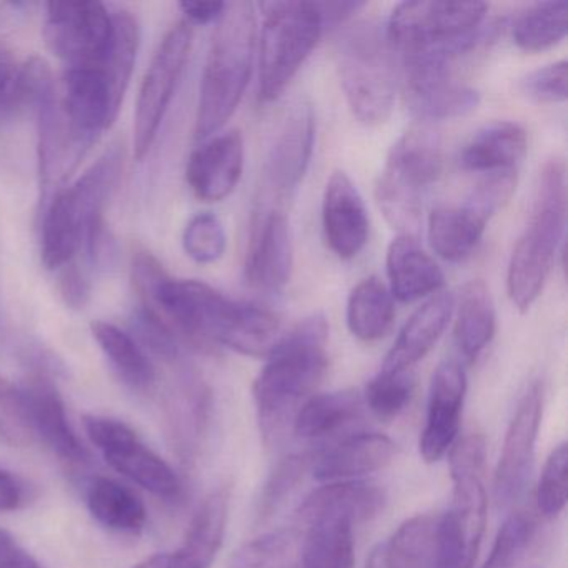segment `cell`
Returning a JSON list of instances; mask_svg holds the SVG:
<instances>
[{"mask_svg": "<svg viewBox=\"0 0 568 568\" xmlns=\"http://www.w3.org/2000/svg\"><path fill=\"white\" fill-rule=\"evenodd\" d=\"M448 455L454 490L450 508L438 520V545L450 557L475 565L487 524L485 438L480 434L467 435L455 442Z\"/></svg>", "mask_w": 568, "mask_h": 568, "instance_id": "9", "label": "cell"}, {"mask_svg": "<svg viewBox=\"0 0 568 568\" xmlns=\"http://www.w3.org/2000/svg\"><path fill=\"white\" fill-rule=\"evenodd\" d=\"M84 227L69 189L52 199L42 222V262L51 271H61L81 254Z\"/></svg>", "mask_w": 568, "mask_h": 568, "instance_id": "30", "label": "cell"}, {"mask_svg": "<svg viewBox=\"0 0 568 568\" xmlns=\"http://www.w3.org/2000/svg\"><path fill=\"white\" fill-rule=\"evenodd\" d=\"M294 267L291 227L278 205L261 204L252 221L245 278L257 291L275 294L291 281Z\"/></svg>", "mask_w": 568, "mask_h": 568, "instance_id": "15", "label": "cell"}, {"mask_svg": "<svg viewBox=\"0 0 568 568\" xmlns=\"http://www.w3.org/2000/svg\"><path fill=\"white\" fill-rule=\"evenodd\" d=\"M59 291L65 304L72 308H84L91 298V282L84 271H81L75 262L61 268V277H59Z\"/></svg>", "mask_w": 568, "mask_h": 568, "instance_id": "50", "label": "cell"}, {"mask_svg": "<svg viewBox=\"0 0 568 568\" xmlns=\"http://www.w3.org/2000/svg\"><path fill=\"white\" fill-rule=\"evenodd\" d=\"M567 222V174L560 159H551L538 175L527 227L508 262L507 291L511 304L527 312L544 291L554 267Z\"/></svg>", "mask_w": 568, "mask_h": 568, "instance_id": "4", "label": "cell"}, {"mask_svg": "<svg viewBox=\"0 0 568 568\" xmlns=\"http://www.w3.org/2000/svg\"><path fill=\"white\" fill-rule=\"evenodd\" d=\"M302 538L291 528L268 531L242 545L232 555L231 568H295L301 561Z\"/></svg>", "mask_w": 568, "mask_h": 568, "instance_id": "39", "label": "cell"}, {"mask_svg": "<svg viewBox=\"0 0 568 568\" xmlns=\"http://www.w3.org/2000/svg\"><path fill=\"white\" fill-rule=\"evenodd\" d=\"M44 38L68 68L104 69L114 39L112 12L99 2H51Z\"/></svg>", "mask_w": 568, "mask_h": 568, "instance_id": "10", "label": "cell"}, {"mask_svg": "<svg viewBox=\"0 0 568 568\" xmlns=\"http://www.w3.org/2000/svg\"><path fill=\"white\" fill-rule=\"evenodd\" d=\"M394 52L387 34L374 22H358L338 39L342 89L352 114L362 124H384L394 111Z\"/></svg>", "mask_w": 568, "mask_h": 568, "instance_id": "5", "label": "cell"}, {"mask_svg": "<svg viewBox=\"0 0 568 568\" xmlns=\"http://www.w3.org/2000/svg\"><path fill=\"white\" fill-rule=\"evenodd\" d=\"M568 31V2H541L515 21L514 41L521 51L541 52L564 41Z\"/></svg>", "mask_w": 568, "mask_h": 568, "instance_id": "37", "label": "cell"}, {"mask_svg": "<svg viewBox=\"0 0 568 568\" xmlns=\"http://www.w3.org/2000/svg\"><path fill=\"white\" fill-rule=\"evenodd\" d=\"M327 342V321L312 315L282 334L267 355L252 387L265 444L277 442L302 405L314 397L328 367Z\"/></svg>", "mask_w": 568, "mask_h": 568, "instance_id": "2", "label": "cell"}, {"mask_svg": "<svg viewBox=\"0 0 568 568\" xmlns=\"http://www.w3.org/2000/svg\"><path fill=\"white\" fill-rule=\"evenodd\" d=\"M365 568H385L384 561H382L381 548L374 547V550L368 555L367 564H365Z\"/></svg>", "mask_w": 568, "mask_h": 568, "instance_id": "54", "label": "cell"}, {"mask_svg": "<svg viewBox=\"0 0 568 568\" xmlns=\"http://www.w3.org/2000/svg\"><path fill=\"white\" fill-rule=\"evenodd\" d=\"M244 139L239 131L215 135L192 152L187 164L189 187L204 202L227 199L244 172Z\"/></svg>", "mask_w": 568, "mask_h": 568, "instance_id": "21", "label": "cell"}, {"mask_svg": "<svg viewBox=\"0 0 568 568\" xmlns=\"http://www.w3.org/2000/svg\"><path fill=\"white\" fill-rule=\"evenodd\" d=\"M487 11L484 2H404L392 12L385 34L402 55L440 51L457 59L484 41Z\"/></svg>", "mask_w": 568, "mask_h": 568, "instance_id": "7", "label": "cell"}, {"mask_svg": "<svg viewBox=\"0 0 568 568\" xmlns=\"http://www.w3.org/2000/svg\"><path fill=\"white\" fill-rule=\"evenodd\" d=\"M112 21H114V39H112L111 54L105 64V74H108L112 99L119 112L131 84L135 61H138L141 28L138 19L124 9L112 12Z\"/></svg>", "mask_w": 568, "mask_h": 568, "instance_id": "38", "label": "cell"}, {"mask_svg": "<svg viewBox=\"0 0 568 568\" xmlns=\"http://www.w3.org/2000/svg\"><path fill=\"white\" fill-rule=\"evenodd\" d=\"M544 417V385L535 381L518 400L514 417L505 432L500 458L495 470V500L508 505L525 490L535 458L538 430Z\"/></svg>", "mask_w": 568, "mask_h": 568, "instance_id": "14", "label": "cell"}, {"mask_svg": "<svg viewBox=\"0 0 568 568\" xmlns=\"http://www.w3.org/2000/svg\"><path fill=\"white\" fill-rule=\"evenodd\" d=\"M29 105L24 65L0 49V115H11Z\"/></svg>", "mask_w": 568, "mask_h": 568, "instance_id": "49", "label": "cell"}, {"mask_svg": "<svg viewBox=\"0 0 568 568\" xmlns=\"http://www.w3.org/2000/svg\"><path fill=\"white\" fill-rule=\"evenodd\" d=\"M414 394V378L410 371L378 372L377 377L368 384L364 404L381 420H394L407 408Z\"/></svg>", "mask_w": 568, "mask_h": 568, "instance_id": "40", "label": "cell"}, {"mask_svg": "<svg viewBox=\"0 0 568 568\" xmlns=\"http://www.w3.org/2000/svg\"><path fill=\"white\" fill-rule=\"evenodd\" d=\"M394 321V297L381 278H365L352 288L347 302V325L355 337L364 342L381 341L390 332Z\"/></svg>", "mask_w": 568, "mask_h": 568, "instance_id": "34", "label": "cell"}, {"mask_svg": "<svg viewBox=\"0 0 568 568\" xmlns=\"http://www.w3.org/2000/svg\"><path fill=\"white\" fill-rule=\"evenodd\" d=\"M182 245L185 254L197 264H214L227 247L224 225L211 212L197 214L189 221L182 235Z\"/></svg>", "mask_w": 568, "mask_h": 568, "instance_id": "44", "label": "cell"}, {"mask_svg": "<svg viewBox=\"0 0 568 568\" xmlns=\"http://www.w3.org/2000/svg\"><path fill=\"white\" fill-rule=\"evenodd\" d=\"M322 222L328 247L348 261L364 251L368 241V214L357 185L345 172L335 171L325 185Z\"/></svg>", "mask_w": 568, "mask_h": 568, "instance_id": "20", "label": "cell"}, {"mask_svg": "<svg viewBox=\"0 0 568 568\" xmlns=\"http://www.w3.org/2000/svg\"><path fill=\"white\" fill-rule=\"evenodd\" d=\"M315 144V115L301 101L285 119L264 168V184L272 201H285L297 191L311 164Z\"/></svg>", "mask_w": 568, "mask_h": 568, "instance_id": "17", "label": "cell"}, {"mask_svg": "<svg viewBox=\"0 0 568 568\" xmlns=\"http://www.w3.org/2000/svg\"><path fill=\"white\" fill-rule=\"evenodd\" d=\"M58 98L71 128L91 144L119 114L104 69H65Z\"/></svg>", "mask_w": 568, "mask_h": 568, "instance_id": "18", "label": "cell"}, {"mask_svg": "<svg viewBox=\"0 0 568 568\" xmlns=\"http://www.w3.org/2000/svg\"><path fill=\"white\" fill-rule=\"evenodd\" d=\"M132 278L142 307L175 335L224 345L248 357H267L281 341V318L274 312L232 301L204 282L171 277L151 252H135Z\"/></svg>", "mask_w": 568, "mask_h": 568, "instance_id": "1", "label": "cell"}, {"mask_svg": "<svg viewBox=\"0 0 568 568\" xmlns=\"http://www.w3.org/2000/svg\"><path fill=\"white\" fill-rule=\"evenodd\" d=\"M387 275L392 297L404 304L435 295L445 284L444 272L414 235H398L392 241L387 251Z\"/></svg>", "mask_w": 568, "mask_h": 568, "instance_id": "25", "label": "cell"}, {"mask_svg": "<svg viewBox=\"0 0 568 568\" xmlns=\"http://www.w3.org/2000/svg\"><path fill=\"white\" fill-rule=\"evenodd\" d=\"M19 390L34 437H41L62 460L84 464L89 458L88 450L69 422L64 398L58 385L45 374H34Z\"/></svg>", "mask_w": 568, "mask_h": 568, "instance_id": "19", "label": "cell"}, {"mask_svg": "<svg viewBox=\"0 0 568 568\" xmlns=\"http://www.w3.org/2000/svg\"><path fill=\"white\" fill-rule=\"evenodd\" d=\"M515 189H517V171L494 172L475 185L465 204L470 205L481 217L490 221L508 204Z\"/></svg>", "mask_w": 568, "mask_h": 568, "instance_id": "46", "label": "cell"}, {"mask_svg": "<svg viewBox=\"0 0 568 568\" xmlns=\"http://www.w3.org/2000/svg\"><path fill=\"white\" fill-rule=\"evenodd\" d=\"M568 500V445L561 442L545 460L537 485V508L545 518H555Z\"/></svg>", "mask_w": 568, "mask_h": 568, "instance_id": "41", "label": "cell"}, {"mask_svg": "<svg viewBox=\"0 0 568 568\" xmlns=\"http://www.w3.org/2000/svg\"><path fill=\"white\" fill-rule=\"evenodd\" d=\"M452 62L430 55H405V102L422 121L464 118L477 109L480 95L455 81Z\"/></svg>", "mask_w": 568, "mask_h": 568, "instance_id": "13", "label": "cell"}, {"mask_svg": "<svg viewBox=\"0 0 568 568\" xmlns=\"http://www.w3.org/2000/svg\"><path fill=\"white\" fill-rule=\"evenodd\" d=\"M362 408L364 395L355 388L317 394L302 405L292 427L302 440H322L357 422Z\"/></svg>", "mask_w": 568, "mask_h": 568, "instance_id": "28", "label": "cell"}, {"mask_svg": "<svg viewBox=\"0 0 568 568\" xmlns=\"http://www.w3.org/2000/svg\"><path fill=\"white\" fill-rule=\"evenodd\" d=\"M387 497L374 481H328L305 497L297 515L305 525L322 520H372L384 511Z\"/></svg>", "mask_w": 568, "mask_h": 568, "instance_id": "22", "label": "cell"}, {"mask_svg": "<svg viewBox=\"0 0 568 568\" xmlns=\"http://www.w3.org/2000/svg\"><path fill=\"white\" fill-rule=\"evenodd\" d=\"M192 48V26L181 21L162 39L139 91L134 121V158L151 151L165 112L181 82Z\"/></svg>", "mask_w": 568, "mask_h": 568, "instance_id": "11", "label": "cell"}, {"mask_svg": "<svg viewBox=\"0 0 568 568\" xmlns=\"http://www.w3.org/2000/svg\"><path fill=\"white\" fill-rule=\"evenodd\" d=\"M225 6V2H181L179 8L189 26H205L217 22Z\"/></svg>", "mask_w": 568, "mask_h": 568, "instance_id": "51", "label": "cell"}, {"mask_svg": "<svg viewBox=\"0 0 568 568\" xmlns=\"http://www.w3.org/2000/svg\"><path fill=\"white\" fill-rule=\"evenodd\" d=\"M301 568H354V524L322 520L308 525L302 538Z\"/></svg>", "mask_w": 568, "mask_h": 568, "instance_id": "36", "label": "cell"}, {"mask_svg": "<svg viewBox=\"0 0 568 568\" xmlns=\"http://www.w3.org/2000/svg\"><path fill=\"white\" fill-rule=\"evenodd\" d=\"M135 335L141 341V347L148 348L152 355L164 362H178L179 341L175 332L164 321L145 311L144 307L135 314Z\"/></svg>", "mask_w": 568, "mask_h": 568, "instance_id": "48", "label": "cell"}, {"mask_svg": "<svg viewBox=\"0 0 568 568\" xmlns=\"http://www.w3.org/2000/svg\"><path fill=\"white\" fill-rule=\"evenodd\" d=\"M92 335L119 377L134 390H149L155 382V368L138 338L109 322H94Z\"/></svg>", "mask_w": 568, "mask_h": 568, "instance_id": "35", "label": "cell"}, {"mask_svg": "<svg viewBox=\"0 0 568 568\" xmlns=\"http://www.w3.org/2000/svg\"><path fill=\"white\" fill-rule=\"evenodd\" d=\"M311 465L312 460L307 455L295 454L282 458L262 488L257 507L258 517L267 518L274 515L297 490Z\"/></svg>", "mask_w": 568, "mask_h": 568, "instance_id": "42", "label": "cell"}, {"mask_svg": "<svg viewBox=\"0 0 568 568\" xmlns=\"http://www.w3.org/2000/svg\"><path fill=\"white\" fill-rule=\"evenodd\" d=\"M438 518L418 514L407 518L381 548L385 568H437Z\"/></svg>", "mask_w": 568, "mask_h": 568, "instance_id": "31", "label": "cell"}, {"mask_svg": "<svg viewBox=\"0 0 568 568\" xmlns=\"http://www.w3.org/2000/svg\"><path fill=\"white\" fill-rule=\"evenodd\" d=\"M215 24L195 119V139L199 141L212 138L234 115L254 69L257 45L255 6L231 2Z\"/></svg>", "mask_w": 568, "mask_h": 568, "instance_id": "3", "label": "cell"}, {"mask_svg": "<svg viewBox=\"0 0 568 568\" xmlns=\"http://www.w3.org/2000/svg\"><path fill=\"white\" fill-rule=\"evenodd\" d=\"M487 222L465 202L457 207H437L428 215V242L444 261H465L480 244Z\"/></svg>", "mask_w": 568, "mask_h": 568, "instance_id": "29", "label": "cell"}, {"mask_svg": "<svg viewBox=\"0 0 568 568\" xmlns=\"http://www.w3.org/2000/svg\"><path fill=\"white\" fill-rule=\"evenodd\" d=\"M88 507L92 517L109 530L134 534L148 521V510L139 495L108 477H98L89 485Z\"/></svg>", "mask_w": 568, "mask_h": 568, "instance_id": "33", "label": "cell"}, {"mask_svg": "<svg viewBox=\"0 0 568 568\" xmlns=\"http://www.w3.org/2000/svg\"><path fill=\"white\" fill-rule=\"evenodd\" d=\"M365 4L362 2H318L325 28L328 26H341L357 14Z\"/></svg>", "mask_w": 568, "mask_h": 568, "instance_id": "53", "label": "cell"}, {"mask_svg": "<svg viewBox=\"0 0 568 568\" xmlns=\"http://www.w3.org/2000/svg\"><path fill=\"white\" fill-rule=\"evenodd\" d=\"M535 534V520L525 511L511 514L501 524L481 568H514Z\"/></svg>", "mask_w": 568, "mask_h": 568, "instance_id": "43", "label": "cell"}, {"mask_svg": "<svg viewBox=\"0 0 568 568\" xmlns=\"http://www.w3.org/2000/svg\"><path fill=\"white\" fill-rule=\"evenodd\" d=\"M497 328V315L485 282L471 281L462 291L455 321V344L468 362L477 361Z\"/></svg>", "mask_w": 568, "mask_h": 568, "instance_id": "32", "label": "cell"}, {"mask_svg": "<svg viewBox=\"0 0 568 568\" xmlns=\"http://www.w3.org/2000/svg\"><path fill=\"white\" fill-rule=\"evenodd\" d=\"M527 132L515 122L497 121L481 128L465 145L460 168L478 174L517 171L527 154Z\"/></svg>", "mask_w": 568, "mask_h": 568, "instance_id": "26", "label": "cell"}, {"mask_svg": "<svg viewBox=\"0 0 568 568\" xmlns=\"http://www.w3.org/2000/svg\"><path fill=\"white\" fill-rule=\"evenodd\" d=\"M229 504L227 488L212 491L199 510L195 511L184 541L172 551L179 568H211L224 544L227 531Z\"/></svg>", "mask_w": 568, "mask_h": 568, "instance_id": "27", "label": "cell"}, {"mask_svg": "<svg viewBox=\"0 0 568 568\" xmlns=\"http://www.w3.org/2000/svg\"><path fill=\"white\" fill-rule=\"evenodd\" d=\"M455 312V297L447 292L432 295L408 318L388 352L384 371H410L437 344Z\"/></svg>", "mask_w": 568, "mask_h": 568, "instance_id": "24", "label": "cell"}, {"mask_svg": "<svg viewBox=\"0 0 568 568\" xmlns=\"http://www.w3.org/2000/svg\"><path fill=\"white\" fill-rule=\"evenodd\" d=\"M0 440L26 447L34 440L21 390L0 375Z\"/></svg>", "mask_w": 568, "mask_h": 568, "instance_id": "45", "label": "cell"}, {"mask_svg": "<svg viewBox=\"0 0 568 568\" xmlns=\"http://www.w3.org/2000/svg\"><path fill=\"white\" fill-rule=\"evenodd\" d=\"M397 445L387 435L375 432L345 437L312 460V475L318 481L362 480L365 475L384 470L394 462Z\"/></svg>", "mask_w": 568, "mask_h": 568, "instance_id": "23", "label": "cell"}, {"mask_svg": "<svg viewBox=\"0 0 568 568\" xmlns=\"http://www.w3.org/2000/svg\"><path fill=\"white\" fill-rule=\"evenodd\" d=\"M24 500V488L9 471L0 470V511L18 510Z\"/></svg>", "mask_w": 568, "mask_h": 568, "instance_id": "52", "label": "cell"}, {"mask_svg": "<svg viewBox=\"0 0 568 568\" xmlns=\"http://www.w3.org/2000/svg\"><path fill=\"white\" fill-rule=\"evenodd\" d=\"M84 428L105 462L139 487L161 498H178L181 480L174 468L124 422L101 415H85Z\"/></svg>", "mask_w": 568, "mask_h": 568, "instance_id": "12", "label": "cell"}, {"mask_svg": "<svg viewBox=\"0 0 568 568\" xmlns=\"http://www.w3.org/2000/svg\"><path fill=\"white\" fill-rule=\"evenodd\" d=\"M568 64L555 62L530 72L520 82L521 92L537 104H560L567 101Z\"/></svg>", "mask_w": 568, "mask_h": 568, "instance_id": "47", "label": "cell"}, {"mask_svg": "<svg viewBox=\"0 0 568 568\" xmlns=\"http://www.w3.org/2000/svg\"><path fill=\"white\" fill-rule=\"evenodd\" d=\"M258 54V99L281 98L324 34L318 2H265Z\"/></svg>", "mask_w": 568, "mask_h": 568, "instance_id": "8", "label": "cell"}, {"mask_svg": "<svg viewBox=\"0 0 568 568\" xmlns=\"http://www.w3.org/2000/svg\"><path fill=\"white\" fill-rule=\"evenodd\" d=\"M467 395V374L457 361L438 365L428 392L427 417L422 428L418 450L427 464L450 454L460 432L462 410Z\"/></svg>", "mask_w": 568, "mask_h": 568, "instance_id": "16", "label": "cell"}, {"mask_svg": "<svg viewBox=\"0 0 568 568\" xmlns=\"http://www.w3.org/2000/svg\"><path fill=\"white\" fill-rule=\"evenodd\" d=\"M444 171L440 138L430 129L405 132L388 154L375 189L378 207L400 235L417 237L425 192Z\"/></svg>", "mask_w": 568, "mask_h": 568, "instance_id": "6", "label": "cell"}]
</instances>
